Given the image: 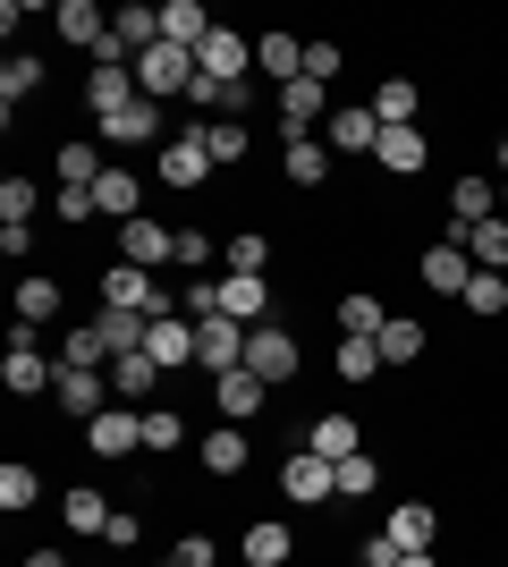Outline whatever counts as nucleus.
<instances>
[{"mask_svg":"<svg viewBox=\"0 0 508 567\" xmlns=\"http://www.w3.org/2000/svg\"><path fill=\"white\" fill-rule=\"evenodd\" d=\"M51 381H60V364H43V348H34V322H9V355H0V390H9V399H43Z\"/></svg>","mask_w":508,"mask_h":567,"instance_id":"nucleus-1","label":"nucleus"},{"mask_svg":"<svg viewBox=\"0 0 508 567\" xmlns=\"http://www.w3.org/2000/svg\"><path fill=\"white\" fill-rule=\"evenodd\" d=\"M195 76H204V85H255V34L212 25V43L195 51Z\"/></svg>","mask_w":508,"mask_h":567,"instance_id":"nucleus-2","label":"nucleus"},{"mask_svg":"<svg viewBox=\"0 0 508 567\" xmlns=\"http://www.w3.org/2000/svg\"><path fill=\"white\" fill-rule=\"evenodd\" d=\"M136 85H145V102H187V85H195V51H178V43H153V51H136Z\"/></svg>","mask_w":508,"mask_h":567,"instance_id":"nucleus-3","label":"nucleus"},{"mask_svg":"<svg viewBox=\"0 0 508 567\" xmlns=\"http://www.w3.org/2000/svg\"><path fill=\"white\" fill-rule=\"evenodd\" d=\"M280 492H289L297 508H331V499H339V466L314 457V450H289V457H280Z\"/></svg>","mask_w":508,"mask_h":567,"instance_id":"nucleus-4","label":"nucleus"},{"mask_svg":"<svg viewBox=\"0 0 508 567\" xmlns=\"http://www.w3.org/2000/svg\"><path fill=\"white\" fill-rule=\"evenodd\" d=\"M331 85L322 76H297V85H280V144L289 136H322V118H331Z\"/></svg>","mask_w":508,"mask_h":567,"instance_id":"nucleus-5","label":"nucleus"},{"mask_svg":"<svg viewBox=\"0 0 508 567\" xmlns=\"http://www.w3.org/2000/svg\"><path fill=\"white\" fill-rule=\"evenodd\" d=\"M127 102H145L136 60H94V69H85V111H94V118H120Z\"/></svg>","mask_w":508,"mask_h":567,"instance_id":"nucleus-6","label":"nucleus"},{"mask_svg":"<svg viewBox=\"0 0 508 567\" xmlns=\"http://www.w3.org/2000/svg\"><path fill=\"white\" fill-rule=\"evenodd\" d=\"M51 406H60V415H76V424H94L102 406H120V399H111V373H85V364H60V381H51Z\"/></svg>","mask_w":508,"mask_h":567,"instance_id":"nucleus-7","label":"nucleus"},{"mask_svg":"<svg viewBox=\"0 0 508 567\" xmlns=\"http://www.w3.org/2000/svg\"><path fill=\"white\" fill-rule=\"evenodd\" d=\"M153 178L162 187H178V195H195L204 178H212V153H204V127H187V136H169L162 144V162H153Z\"/></svg>","mask_w":508,"mask_h":567,"instance_id":"nucleus-8","label":"nucleus"},{"mask_svg":"<svg viewBox=\"0 0 508 567\" xmlns=\"http://www.w3.org/2000/svg\"><path fill=\"white\" fill-rule=\"evenodd\" d=\"M415 271H424V288H433V297H466V280H475V255H466L458 229H449V237H433V246L415 255Z\"/></svg>","mask_w":508,"mask_h":567,"instance_id":"nucleus-9","label":"nucleus"},{"mask_svg":"<svg viewBox=\"0 0 508 567\" xmlns=\"http://www.w3.org/2000/svg\"><path fill=\"white\" fill-rule=\"evenodd\" d=\"M246 373H263L271 390L297 381V331H289V322H255V339H246Z\"/></svg>","mask_w":508,"mask_h":567,"instance_id":"nucleus-10","label":"nucleus"},{"mask_svg":"<svg viewBox=\"0 0 508 567\" xmlns=\"http://www.w3.org/2000/svg\"><path fill=\"white\" fill-rule=\"evenodd\" d=\"M322 144L348 153V162H356V153H382V118H373V102H339V111L322 118Z\"/></svg>","mask_w":508,"mask_h":567,"instance_id":"nucleus-11","label":"nucleus"},{"mask_svg":"<svg viewBox=\"0 0 508 567\" xmlns=\"http://www.w3.org/2000/svg\"><path fill=\"white\" fill-rule=\"evenodd\" d=\"M120 262H136V271L178 262V229H169V220H153V213H136V220L120 229Z\"/></svg>","mask_w":508,"mask_h":567,"instance_id":"nucleus-12","label":"nucleus"},{"mask_svg":"<svg viewBox=\"0 0 508 567\" xmlns=\"http://www.w3.org/2000/svg\"><path fill=\"white\" fill-rule=\"evenodd\" d=\"M246 339H255V331H246V322H229V313H220V322H195V364H204V373H238V364H246Z\"/></svg>","mask_w":508,"mask_h":567,"instance_id":"nucleus-13","label":"nucleus"},{"mask_svg":"<svg viewBox=\"0 0 508 567\" xmlns=\"http://www.w3.org/2000/svg\"><path fill=\"white\" fill-rule=\"evenodd\" d=\"M51 34H60L69 51H85V60H102V43H111V18H102L94 0H60V9H51Z\"/></svg>","mask_w":508,"mask_h":567,"instance_id":"nucleus-14","label":"nucleus"},{"mask_svg":"<svg viewBox=\"0 0 508 567\" xmlns=\"http://www.w3.org/2000/svg\"><path fill=\"white\" fill-rule=\"evenodd\" d=\"M85 450L94 457H136L145 450V415H136V406H102L94 424H85Z\"/></svg>","mask_w":508,"mask_h":567,"instance_id":"nucleus-15","label":"nucleus"},{"mask_svg":"<svg viewBox=\"0 0 508 567\" xmlns=\"http://www.w3.org/2000/svg\"><path fill=\"white\" fill-rule=\"evenodd\" d=\"M195 457H204V474H212V483H238V474L255 466V441H246V424H220V432H204V441H195Z\"/></svg>","mask_w":508,"mask_h":567,"instance_id":"nucleus-16","label":"nucleus"},{"mask_svg":"<svg viewBox=\"0 0 508 567\" xmlns=\"http://www.w3.org/2000/svg\"><path fill=\"white\" fill-rule=\"evenodd\" d=\"M263 399H271V381L263 373H220L212 381V406H220V424H255V415H263Z\"/></svg>","mask_w":508,"mask_h":567,"instance_id":"nucleus-17","label":"nucleus"},{"mask_svg":"<svg viewBox=\"0 0 508 567\" xmlns=\"http://www.w3.org/2000/svg\"><path fill=\"white\" fill-rule=\"evenodd\" d=\"M238 559H246V567H297V534H289L280 517H255V525L238 534Z\"/></svg>","mask_w":508,"mask_h":567,"instance_id":"nucleus-18","label":"nucleus"},{"mask_svg":"<svg viewBox=\"0 0 508 567\" xmlns=\"http://www.w3.org/2000/svg\"><path fill=\"white\" fill-rule=\"evenodd\" d=\"M255 76H271V85H297V76H305V43H297L289 25L255 34Z\"/></svg>","mask_w":508,"mask_h":567,"instance_id":"nucleus-19","label":"nucleus"},{"mask_svg":"<svg viewBox=\"0 0 508 567\" xmlns=\"http://www.w3.org/2000/svg\"><path fill=\"white\" fill-rule=\"evenodd\" d=\"M220 313L229 322H271V280H255V271H220Z\"/></svg>","mask_w":508,"mask_h":567,"instance_id":"nucleus-20","label":"nucleus"},{"mask_svg":"<svg viewBox=\"0 0 508 567\" xmlns=\"http://www.w3.org/2000/svg\"><path fill=\"white\" fill-rule=\"evenodd\" d=\"M94 213L127 229V220L145 213V178H136V169H102V178H94Z\"/></svg>","mask_w":508,"mask_h":567,"instance_id":"nucleus-21","label":"nucleus"},{"mask_svg":"<svg viewBox=\"0 0 508 567\" xmlns=\"http://www.w3.org/2000/svg\"><path fill=\"white\" fill-rule=\"evenodd\" d=\"M382 534H390L398 550H433V543H440V508H433V499H398Z\"/></svg>","mask_w":508,"mask_h":567,"instance_id":"nucleus-22","label":"nucleus"},{"mask_svg":"<svg viewBox=\"0 0 508 567\" xmlns=\"http://www.w3.org/2000/svg\"><path fill=\"white\" fill-rule=\"evenodd\" d=\"M85 331L102 339V348H111V364H120V355H145V339H153V322L145 313H120V306H102L94 322H85Z\"/></svg>","mask_w":508,"mask_h":567,"instance_id":"nucleus-23","label":"nucleus"},{"mask_svg":"<svg viewBox=\"0 0 508 567\" xmlns=\"http://www.w3.org/2000/svg\"><path fill=\"white\" fill-rule=\"evenodd\" d=\"M373 118L382 127H424V85L415 76H382L373 85Z\"/></svg>","mask_w":508,"mask_h":567,"instance_id":"nucleus-24","label":"nucleus"},{"mask_svg":"<svg viewBox=\"0 0 508 567\" xmlns=\"http://www.w3.org/2000/svg\"><path fill=\"white\" fill-rule=\"evenodd\" d=\"M162 43L204 51L212 43V9H204V0H162Z\"/></svg>","mask_w":508,"mask_h":567,"instance_id":"nucleus-25","label":"nucleus"},{"mask_svg":"<svg viewBox=\"0 0 508 567\" xmlns=\"http://www.w3.org/2000/svg\"><path fill=\"white\" fill-rule=\"evenodd\" d=\"M373 162H382L390 178H415V169L433 162V136H424V127H382V153H373Z\"/></svg>","mask_w":508,"mask_h":567,"instance_id":"nucleus-26","label":"nucleus"},{"mask_svg":"<svg viewBox=\"0 0 508 567\" xmlns=\"http://www.w3.org/2000/svg\"><path fill=\"white\" fill-rule=\"evenodd\" d=\"M331 162H339V153H331L322 136H289V144H280V169H289V187H322V178H331Z\"/></svg>","mask_w":508,"mask_h":567,"instance_id":"nucleus-27","label":"nucleus"},{"mask_svg":"<svg viewBox=\"0 0 508 567\" xmlns=\"http://www.w3.org/2000/svg\"><path fill=\"white\" fill-rule=\"evenodd\" d=\"M111 517H120V508H111V492H85V483H76L69 499H60V525H69V534H111Z\"/></svg>","mask_w":508,"mask_h":567,"instance_id":"nucleus-28","label":"nucleus"},{"mask_svg":"<svg viewBox=\"0 0 508 567\" xmlns=\"http://www.w3.org/2000/svg\"><path fill=\"white\" fill-rule=\"evenodd\" d=\"M145 355H153V364H162V373H178V364H195V322H187V313H169V322H153Z\"/></svg>","mask_w":508,"mask_h":567,"instance_id":"nucleus-29","label":"nucleus"},{"mask_svg":"<svg viewBox=\"0 0 508 567\" xmlns=\"http://www.w3.org/2000/svg\"><path fill=\"white\" fill-rule=\"evenodd\" d=\"M0 94H9V102H0V118H18L25 102L43 94V60H34V51H9V69H0Z\"/></svg>","mask_w":508,"mask_h":567,"instance_id":"nucleus-30","label":"nucleus"},{"mask_svg":"<svg viewBox=\"0 0 508 567\" xmlns=\"http://www.w3.org/2000/svg\"><path fill=\"white\" fill-rule=\"evenodd\" d=\"M162 136V102H127L120 118H102V144H127V153H136V144H153Z\"/></svg>","mask_w":508,"mask_h":567,"instance_id":"nucleus-31","label":"nucleus"},{"mask_svg":"<svg viewBox=\"0 0 508 567\" xmlns=\"http://www.w3.org/2000/svg\"><path fill=\"white\" fill-rule=\"evenodd\" d=\"M331 313H339V339H382V322H390V306H382V297H364V288H348Z\"/></svg>","mask_w":508,"mask_h":567,"instance_id":"nucleus-32","label":"nucleus"},{"mask_svg":"<svg viewBox=\"0 0 508 567\" xmlns=\"http://www.w3.org/2000/svg\"><path fill=\"white\" fill-rule=\"evenodd\" d=\"M297 450H314V457H356V415H314V424H305V441H297Z\"/></svg>","mask_w":508,"mask_h":567,"instance_id":"nucleus-33","label":"nucleus"},{"mask_svg":"<svg viewBox=\"0 0 508 567\" xmlns=\"http://www.w3.org/2000/svg\"><path fill=\"white\" fill-rule=\"evenodd\" d=\"M458 246L475 255V271H508V220H475V229H458Z\"/></svg>","mask_w":508,"mask_h":567,"instance_id":"nucleus-34","label":"nucleus"},{"mask_svg":"<svg viewBox=\"0 0 508 567\" xmlns=\"http://www.w3.org/2000/svg\"><path fill=\"white\" fill-rule=\"evenodd\" d=\"M153 381H162V364H153V355H120V364H111V399H120V406H145Z\"/></svg>","mask_w":508,"mask_h":567,"instance_id":"nucleus-35","label":"nucleus"},{"mask_svg":"<svg viewBox=\"0 0 508 567\" xmlns=\"http://www.w3.org/2000/svg\"><path fill=\"white\" fill-rule=\"evenodd\" d=\"M449 220H458V229L491 220V178H484V169H466V178H449Z\"/></svg>","mask_w":508,"mask_h":567,"instance_id":"nucleus-36","label":"nucleus"},{"mask_svg":"<svg viewBox=\"0 0 508 567\" xmlns=\"http://www.w3.org/2000/svg\"><path fill=\"white\" fill-rule=\"evenodd\" d=\"M204 153H212V169L246 162V153H255V136H246V118H204Z\"/></svg>","mask_w":508,"mask_h":567,"instance_id":"nucleus-37","label":"nucleus"},{"mask_svg":"<svg viewBox=\"0 0 508 567\" xmlns=\"http://www.w3.org/2000/svg\"><path fill=\"white\" fill-rule=\"evenodd\" d=\"M373 348H382V364H415V355H424V322H415V313H390Z\"/></svg>","mask_w":508,"mask_h":567,"instance_id":"nucleus-38","label":"nucleus"},{"mask_svg":"<svg viewBox=\"0 0 508 567\" xmlns=\"http://www.w3.org/2000/svg\"><path fill=\"white\" fill-rule=\"evenodd\" d=\"M34 213H43V195H34V178H0V229H34Z\"/></svg>","mask_w":508,"mask_h":567,"instance_id":"nucleus-39","label":"nucleus"},{"mask_svg":"<svg viewBox=\"0 0 508 567\" xmlns=\"http://www.w3.org/2000/svg\"><path fill=\"white\" fill-rule=\"evenodd\" d=\"M34 499H43V474L25 466V457H9V466H0V508H9V517H25Z\"/></svg>","mask_w":508,"mask_h":567,"instance_id":"nucleus-40","label":"nucleus"},{"mask_svg":"<svg viewBox=\"0 0 508 567\" xmlns=\"http://www.w3.org/2000/svg\"><path fill=\"white\" fill-rule=\"evenodd\" d=\"M220 262H229V271H255V280H263V271H271V237H263V229H229Z\"/></svg>","mask_w":508,"mask_h":567,"instance_id":"nucleus-41","label":"nucleus"},{"mask_svg":"<svg viewBox=\"0 0 508 567\" xmlns=\"http://www.w3.org/2000/svg\"><path fill=\"white\" fill-rule=\"evenodd\" d=\"M51 313H60V280H51V271H25L18 280V322H51Z\"/></svg>","mask_w":508,"mask_h":567,"instance_id":"nucleus-42","label":"nucleus"},{"mask_svg":"<svg viewBox=\"0 0 508 567\" xmlns=\"http://www.w3.org/2000/svg\"><path fill=\"white\" fill-rule=\"evenodd\" d=\"M51 169H60V187H94L111 162H102L94 144H60V153H51Z\"/></svg>","mask_w":508,"mask_h":567,"instance_id":"nucleus-43","label":"nucleus"},{"mask_svg":"<svg viewBox=\"0 0 508 567\" xmlns=\"http://www.w3.org/2000/svg\"><path fill=\"white\" fill-rule=\"evenodd\" d=\"M145 450H153V457L187 450V415H178V406H145Z\"/></svg>","mask_w":508,"mask_h":567,"instance_id":"nucleus-44","label":"nucleus"},{"mask_svg":"<svg viewBox=\"0 0 508 567\" xmlns=\"http://www.w3.org/2000/svg\"><path fill=\"white\" fill-rule=\"evenodd\" d=\"M458 306H466V313H484V322H491V313H508V271H475Z\"/></svg>","mask_w":508,"mask_h":567,"instance_id":"nucleus-45","label":"nucleus"},{"mask_svg":"<svg viewBox=\"0 0 508 567\" xmlns=\"http://www.w3.org/2000/svg\"><path fill=\"white\" fill-rule=\"evenodd\" d=\"M373 492H382V457H339V499H373Z\"/></svg>","mask_w":508,"mask_h":567,"instance_id":"nucleus-46","label":"nucleus"},{"mask_svg":"<svg viewBox=\"0 0 508 567\" xmlns=\"http://www.w3.org/2000/svg\"><path fill=\"white\" fill-rule=\"evenodd\" d=\"M331 373H339V381H373V373H382V348H373V339H339Z\"/></svg>","mask_w":508,"mask_h":567,"instance_id":"nucleus-47","label":"nucleus"},{"mask_svg":"<svg viewBox=\"0 0 508 567\" xmlns=\"http://www.w3.org/2000/svg\"><path fill=\"white\" fill-rule=\"evenodd\" d=\"M60 364H85V373H102V364H111V348H102L94 331H69V339H60Z\"/></svg>","mask_w":508,"mask_h":567,"instance_id":"nucleus-48","label":"nucleus"},{"mask_svg":"<svg viewBox=\"0 0 508 567\" xmlns=\"http://www.w3.org/2000/svg\"><path fill=\"white\" fill-rule=\"evenodd\" d=\"M169 567H220V543L212 534H178V543H169Z\"/></svg>","mask_w":508,"mask_h":567,"instance_id":"nucleus-49","label":"nucleus"},{"mask_svg":"<svg viewBox=\"0 0 508 567\" xmlns=\"http://www.w3.org/2000/svg\"><path fill=\"white\" fill-rule=\"evenodd\" d=\"M51 213L69 220V229H85V220H102V213H94V187H60V195H51Z\"/></svg>","mask_w":508,"mask_h":567,"instance_id":"nucleus-50","label":"nucleus"},{"mask_svg":"<svg viewBox=\"0 0 508 567\" xmlns=\"http://www.w3.org/2000/svg\"><path fill=\"white\" fill-rule=\"evenodd\" d=\"M398 559H407V550L390 543V534H364L356 543V567H398Z\"/></svg>","mask_w":508,"mask_h":567,"instance_id":"nucleus-51","label":"nucleus"},{"mask_svg":"<svg viewBox=\"0 0 508 567\" xmlns=\"http://www.w3.org/2000/svg\"><path fill=\"white\" fill-rule=\"evenodd\" d=\"M102 543H111V550H136V543H145V517H136V508H120V517H111V534H102Z\"/></svg>","mask_w":508,"mask_h":567,"instance_id":"nucleus-52","label":"nucleus"},{"mask_svg":"<svg viewBox=\"0 0 508 567\" xmlns=\"http://www.w3.org/2000/svg\"><path fill=\"white\" fill-rule=\"evenodd\" d=\"M178 262L204 271V262H212V229H178Z\"/></svg>","mask_w":508,"mask_h":567,"instance_id":"nucleus-53","label":"nucleus"},{"mask_svg":"<svg viewBox=\"0 0 508 567\" xmlns=\"http://www.w3.org/2000/svg\"><path fill=\"white\" fill-rule=\"evenodd\" d=\"M305 76H322V85H331V76H339V43H305Z\"/></svg>","mask_w":508,"mask_h":567,"instance_id":"nucleus-54","label":"nucleus"},{"mask_svg":"<svg viewBox=\"0 0 508 567\" xmlns=\"http://www.w3.org/2000/svg\"><path fill=\"white\" fill-rule=\"evenodd\" d=\"M18 567H69V559H60V550H25Z\"/></svg>","mask_w":508,"mask_h":567,"instance_id":"nucleus-55","label":"nucleus"},{"mask_svg":"<svg viewBox=\"0 0 508 567\" xmlns=\"http://www.w3.org/2000/svg\"><path fill=\"white\" fill-rule=\"evenodd\" d=\"M491 169H500V178H508V136H500V144H491Z\"/></svg>","mask_w":508,"mask_h":567,"instance_id":"nucleus-56","label":"nucleus"},{"mask_svg":"<svg viewBox=\"0 0 508 567\" xmlns=\"http://www.w3.org/2000/svg\"><path fill=\"white\" fill-rule=\"evenodd\" d=\"M398 567H440V559H433V550H407V559H398Z\"/></svg>","mask_w":508,"mask_h":567,"instance_id":"nucleus-57","label":"nucleus"},{"mask_svg":"<svg viewBox=\"0 0 508 567\" xmlns=\"http://www.w3.org/2000/svg\"><path fill=\"white\" fill-rule=\"evenodd\" d=\"M500 204H508V178H500Z\"/></svg>","mask_w":508,"mask_h":567,"instance_id":"nucleus-58","label":"nucleus"}]
</instances>
